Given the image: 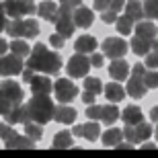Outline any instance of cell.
Wrapping results in <instances>:
<instances>
[{"label": "cell", "instance_id": "1", "mask_svg": "<svg viewBox=\"0 0 158 158\" xmlns=\"http://www.w3.org/2000/svg\"><path fill=\"white\" fill-rule=\"evenodd\" d=\"M27 66L33 68V70H37V72H43L47 76H52V74H58L62 70V58L56 52L47 49L45 43H37L29 53Z\"/></svg>", "mask_w": 158, "mask_h": 158}, {"label": "cell", "instance_id": "2", "mask_svg": "<svg viewBox=\"0 0 158 158\" xmlns=\"http://www.w3.org/2000/svg\"><path fill=\"white\" fill-rule=\"evenodd\" d=\"M53 111H56V105H53V101L49 99V94H33V99L27 103L29 119L41 123V125H45L47 121H52Z\"/></svg>", "mask_w": 158, "mask_h": 158}, {"label": "cell", "instance_id": "3", "mask_svg": "<svg viewBox=\"0 0 158 158\" xmlns=\"http://www.w3.org/2000/svg\"><path fill=\"white\" fill-rule=\"evenodd\" d=\"M6 33L10 37H25V39H31V37L39 35V25L33 19H12L10 23L6 25Z\"/></svg>", "mask_w": 158, "mask_h": 158}, {"label": "cell", "instance_id": "4", "mask_svg": "<svg viewBox=\"0 0 158 158\" xmlns=\"http://www.w3.org/2000/svg\"><path fill=\"white\" fill-rule=\"evenodd\" d=\"M53 25H56V29H58L60 35L64 37V39H68V37L76 31V25H74V8H68V6L60 4L58 17H56Z\"/></svg>", "mask_w": 158, "mask_h": 158}, {"label": "cell", "instance_id": "5", "mask_svg": "<svg viewBox=\"0 0 158 158\" xmlns=\"http://www.w3.org/2000/svg\"><path fill=\"white\" fill-rule=\"evenodd\" d=\"M4 10H6V17H12V19H23V17H29L37 10V6L33 0H4Z\"/></svg>", "mask_w": 158, "mask_h": 158}, {"label": "cell", "instance_id": "6", "mask_svg": "<svg viewBox=\"0 0 158 158\" xmlns=\"http://www.w3.org/2000/svg\"><path fill=\"white\" fill-rule=\"evenodd\" d=\"M93 66H90V58H86V53H74L70 60H68V66H66V72L70 78H84L88 74Z\"/></svg>", "mask_w": 158, "mask_h": 158}, {"label": "cell", "instance_id": "7", "mask_svg": "<svg viewBox=\"0 0 158 158\" xmlns=\"http://www.w3.org/2000/svg\"><path fill=\"white\" fill-rule=\"evenodd\" d=\"M101 49H103V56H107L111 60H119L129 52V43L125 39H121V37H107L103 41Z\"/></svg>", "mask_w": 158, "mask_h": 158}, {"label": "cell", "instance_id": "8", "mask_svg": "<svg viewBox=\"0 0 158 158\" xmlns=\"http://www.w3.org/2000/svg\"><path fill=\"white\" fill-rule=\"evenodd\" d=\"M23 68H25L23 58H19L15 53H2L0 56V76L4 78L17 76V74L23 72Z\"/></svg>", "mask_w": 158, "mask_h": 158}, {"label": "cell", "instance_id": "9", "mask_svg": "<svg viewBox=\"0 0 158 158\" xmlns=\"http://www.w3.org/2000/svg\"><path fill=\"white\" fill-rule=\"evenodd\" d=\"M53 93H56V99H58L60 103H70V101L76 99L78 86L70 78H60V80L53 82Z\"/></svg>", "mask_w": 158, "mask_h": 158}, {"label": "cell", "instance_id": "10", "mask_svg": "<svg viewBox=\"0 0 158 158\" xmlns=\"http://www.w3.org/2000/svg\"><path fill=\"white\" fill-rule=\"evenodd\" d=\"M0 90L10 99L12 105H21L25 99V93H23V86L19 84V82L15 80H4V82H0Z\"/></svg>", "mask_w": 158, "mask_h": 158}, {"label": "cell", "instance_id": "11", "mask_svg": "<svg viewBox=\"0 0 158 158\" xmlns=\"http://www.w3.org/2000/svg\"><path fill=\"white\" fill-rule=\"evenodd\" d=\"M76 109L70 107L68 103H62L60 107H56V111H53V121L62 123V125H70V123L76 121Z\"/></svg>", "mask_w": 158, "mask_h": 158}, {"label": "cell", "instance_id": "12", "mask_svg": "<svg viewBox=\"0 0 158 158\" xmlns=\"http://www.w3.org/2000/svg\"><path fill=\"white\" fill-rule=\"evenodd\" d=\"M94 21V12L86 6H76L74 8V25H76L78 29H88Z\"/></svg>", "mask_w": 158, "mask_h": 158}, {"label": "cell", "instance_id": "13", "mask_svg": "<svg viewBox=\"0 0 158 158\" xmlns=\"http://www.w3.org/2000/svg\"><path fill=\"white\" fill-rule=\"evenodd\" d=\"M29 84H31V93L33 94H49L53 90V82L49 80L47 74H43V76H33Z\"/></svg>", "mask_w": 158, "mask_h": 158}, {"label": "cell", "instance_id": "14", "mask_svg": "<svg viewBox=\"0 0 158 158\" xmlns=\"http://www.w3.org/2000/svg\"><path fill=\"white\" fill-rule=\"evenodd\" d=\"M109 76H111L113 80H117V82H123L125 78L129 76V64H127V62H123L121 58L113 60L111 66H109Z\"/></svg>", "mask_w": 158, "mask_h": 158}, {"label": "cell", "instance_id": "15", "mask_svg": "<svg viewBox=\"0 0 158 158\" xmlns=\"http://www.w3.org/2000/svg\"><path fill=\"white\" fill-rule=\"evenodd\" d=\"M6 123H10V125H17V123H27L29 121V113H27V107H21V105H12L10 111L4 115Z\"/></svg>", "mask_w": 158, "mask_h": 158}, {"label": "cell", "instance_id": "16", "mask_svg": "<svg viewBox=\"0 0 158 158\" xmlns=\"http://www.w3.org/2000/svg\"><path fill=\"white\" fill-rule=\"evenodd\" d=\"M146 84L142 80V76H129V82H127V88H125V93L131 97V99H142L144 94H146Z\"/></svg>", "mask_w": 158, "mask_h": 158}, {"label": "cell", "instance_id": "17", "mask_svg": "<svg viewBox=\"0 0 158 158\" xmlns=\"http://www.w3.org/2000/svg\"><path fill=\"white\" fill-rule=\"evenodd\" d=\"M58 8H60V6L56 4L53 0H43V2L37 6V15H39L43 21L53 23V21H56V17H58Z\"/></svg>", "mask_w": 158, "mask_h": 158}, {"label": "cell", "instance_id": "18", "mask_svg": "<svg viewBox=\"0 0 158 158\" xmlns=\"http://www.w3.org/2000/svg\"><path fill=\"white\" fill-rule=\"evenodd\" d=\"M129 47L135 56H146L148 52H152V41L146 39V37H140V35H134L131 41H129Z\"/></svg>", "mask_w": 158, "mask_h": 158}, {"label": "cell", "instance_id": "19", "mask_svg": "<svg viewBox=\"0 0 158 158\" xmlns=\"http://www.w3.org/2000/svg\"><path fill=\"white\" fill-rule=\"evenodd\" d=\"M135 35L140 37H146V39H156L158 37V27L154 23H150V21H138V25H135Z\"/></svg>", "mask_w": 158, "mask_h": 158}, {"label": "cell", "instance_id": "20", "mask_svg": "<svg viewBox=\"0 0 158 158\" xmlns=\"http://www.w3.org/2000/svg\"><path fill=\"white\" fill-rule=\"evenodd\" d=\"M103 93H105V97L109 99V103H119V101H123V97H125V90H123V86L117 80L109 82L107 86H103Z\"/></svg>", "mask_w": 158, "mask_h": 158}, {"label": "cell", "instance_id": "21", "mask_svg": "<svg viewBox=\"0 0 158 158\" xmlns=\"http://www.w3.org/2000/svg\"><path fill=\"white\" fill-rule=\"evenodd\" d=\"M74 49L78 53H93L97 49V39L93 35H80L74 41Z\"/></svg>", "mask_w": 158, "mask_h": 158}, {"label": "cell", "instance_id": "22", "mask_svg": "<svg viewBox=\"0 0 158 158\" xmlns=\"http://www.w3.org/2000/svg\"><path fill=\"white\" fill-rule=\"evenodd\" d=\"M121 119L125 123H129V125H138L140 121H144V113H142V109L138 105H129V107L123 109Z\"/></svg>", "mask_w": 158, "mask_h": 158}, {"label": "cell", "instance_id": "23", "mask_svg": "<svg viewBox=\"0 0 158 158\" xmlns=\"http://www.w3.org/2000/svg\"><path fill=\"white\" fill-rule=\"evenodd\" d=\"M8 49H10V53H15L19 58H29V53H31V47L21 37H12V41L8 43Z\"/></svg>", "mask_w": 158, "mask_h": 158}, {"label": "cell", "instance_id": "24", "mask_svg": "<svg viewBox=\"0 0 158 158\" xmlns=\"http://www.w3.org/2000/svg\"><path fill=\"white\" fill-rule=\"evenodd\" d=\"M119 117H121V113H119V109L115 107V103H109V105L101 107V121H103V123L113 125Z\"/></svg>", "mask_w": 158, "mask_h": 158}, {"label": "cell", "instance_id": "25", "mask_svg": "<svg viewBox=\"0 0 158 158\" xmlns=\"http://www.w3.org/2000/svg\"><path fill=\"white\" fill-rule=\"evenodd\" d=\"M123 140V129L109 127L107 131H103V144L107 148H117V144Z\"/></svg>", "mask_w": 158, "mask_h": 158}, {"label": "cell", "instance_id": "26", "mask_svg": "<svg viewBox=\"0 0 158 158\" xmlns=\"http://www.w3.org/2000/svg\"><path fill=\"white\" fill-rule=\"evenodd\" d=\"M125 15L129 19H134V23L142 21L144 19V6H142L140 0H129V2H125Z\"/></svg>", "mask_w": 158, "mask_h": 158}, {"label": "cell", "instance_id": "27", "mask_svg": "<svg viewBox=\"0 0 158 158\" xmlns=\"http://www.w3.org/2000/svg\"><path fill=\"white\" fill-rule=\"evenodd\" d=\"M6 148H33L35 142L31 140L29 135H19V134H12L8 140L4 142Z\"/></svg>", "mask_w": 158, "mask_h": 158}, {"label": "cell", "instance_id": "28", "mask_svg": "<svg viewBox=\"0 0 158 158\" xmlns=\"http://www.w3.org/2000/svg\"><path fill=\"white\" fill-rule=\"evenodd\" d=\"M101 135V127H99V123L97 121H90L88 123H82V138L88 142H97V138Z\"/></svg>", "mask_w": 158, "mask_h": 158}, {"label": "cell", "instance_id": "29", "mask_svg": "<svg viewBox=\"0 0 158 158\" xmlns=\"http://www.w3.org/2000/svg\"><path fill=\"white\" fill-rule=\"evenodd\" d=\"M72 144H74L72 131H58L53 135V148H72Z\"/></svg>", "mask_w": 158, "mask_h": 158}, {"label": "cell", "instance_id": "30", "mask_svg": "<svg viewBox=\"0 0 158 158\" xmlns=\"http://www.w3.org/2000/svg\"><path fill=\"white\" fill-rule=\"evenodd\" d=\"M25 135H29L33 142H39L41 138H43L41 123H37V121H27V123H25Z\"/></svg>", "mask_w": 158, "mask_h": 158}, {"label": "cell", "instance_id": "31", "mask_svg": "<svg viewBox=\"0 0 158 158\" xmlns=\"http://www.w3.org/2000/svg\"><path fill=\"white\" fill-rule=\"evenodd\" d=\"M115 27H117V33H121V35H129L131 29H134V19H129L127 15H125V17H117Z\"/></svg>", "mask_w": 158, "mask_h": 158}, {"label": "cell", "instance_id": "32", "mask_svg": "<svg viewBox=\"0 0 158 158\" xmlns=\"http://www.w3.org/2000/svg\"><path fill=\"white\" fill-rule=\"evenodd\" d=\"M154 134V129H152V125L150 123H146V121H140L138 125H135V135H138V142H146L150 135Z\"/></svg>", "mask_w": 158, "mask_h": 158}, {"label": "cell", "instance_id": "33", "mask_svg": "<svg viewBox=\"0 0 158 158\" xmlns=\"http://www.w3.org/2000/svg\"><path fill=\"white\" fill-rule=\"evenodd\" d=\"M142 80H144L146 88H158V72H156V68L146 70V72H144V76H142Z\"/></svg>", "mask_w": 158, "mask_h": 158}, {"label": "cell", "instance_id": "34", "mask_svg": "<svg viewBox=\"0 0 158 158\" xmlns=\"http://www.w3.org/2000/svg\"><path fill=\"white\" fill-rule=\"evenodd\" d=\"M84 90H88V93H94V94H99L101 90H103V80H99V78H90V76H86V78H84Z\"/></svg>", "mask_w": 158, "mask_h": 158}, {"label": "cell", "instance_id": "35", "mask_svg": "<svg viewBox=\"0 0 158 158\" xmlns=\"http://www.w3.org/2000/svg\"><path fill=\"white\" fill-rule=\"evenodd\" d=\"M144 17L158 19V0H146V6H144Z\"/></svg>", "mask_w": 158, "mask_h": 158}, {"label": "cell", "instance_id": "36", "mask_svg": "<svg viewBox=\"0 0 158 158\" xmlns=\"http://www.w3.org/2000/svg\"><path fill=\"white\" fill-rule=\"evenodd\" d=\"M123 138H125L129 144H140V142H138V135H135V125L125 123V127H123Z\"/></svg>", "mask_w": 158, "mask_h": 158}, {"label": "cell", "instance_id": "37", "mask_svg": "<svg viewBox=\"0 0 158 158\" xmlns=\"http://www.w3.org/2000/svg\"><path fill=\"white\" fill-rule=\"evenodd\" d=\"M84 115H86L88 119H93V121H99V119H101V107L94 105V103H93V105H88L86 111H84Z\"/></svg>", "mask_w": 158, "mask_h": 158}, {"label": "cell", "instance_id": "38", "mask_svg": "<svg viewBox=\"0 0 158 158\" xmlns=\"http://www.w3.org/2000/svg\"><path fill=\"white\" fill-rule=\"evenodd\" d=\"M10 107H12L10 99H8V97H6V94L0 90V115H6V113L10 111Z\"/></svg>", "mask_w": 158, "mask_h": 158}, {"label": "cell", "instance_id": "39", "mask_svg": "<svg viewBox=\"0 0 158 158\" xmlns=\"http://www.w3.org/2000/svg\"><path fill=\"white\" fill-rule=\"evenodd\" d=\"M101 21H103L105 25L115 23V21H117V12H115V10H111V8H107V10H103V12H101Z\"/></svg>", "mask_w": 158, "mask_h": 158}, {"label": "cell", "instance_id": "40", "mask_svg": "<svg viewBox=\"0 0 158 158\" xmlns=\"http://www.w3.org/2000/svg\"><path fill=\"white\" fill-rule=\"evenodd\" d=\"M146 66L148 68H158V52H148L146 53Z\"/></svg>", "mask_w": 158, "mask_h": 158}, {"label": "cell", "instance_id": "41", "mask_svg": "<svg viewBox=\"0 0 158 158\" xmlns=\"http://www.w3.org/2000/svg\"><path fill=\"white\" fill-rule=\"evenodd\" d=\"M12 134H15V129L10 127V123H0V138H2L4 142L8 140Z\"/></svg>", "mask_w": 158, "mask_h": 158}, {"label": "cell", "instance_id": "42", "mask_svg": "<svg viewBox=\"0 0 158 158\" xmlns=\"http://www.w3.org/2000/svg\"><path fill=\"white\" fill-rule=\"evenodd\" d=\"M49 45H52V47H56V49L64 47V37L60 35V33H53V35L49 37Z\"/></svg>", "mask_w": 158, "mask_h": 158}, {"label": "cell", "instance_id": "43", "mask_svg": "<svg viewBox=\"0 0 158 158\" xmlns=\"http://www.w3.org/2000/svg\"><path fill=\"white\" fill-rule=\"evenodd\" d=\"M109 4H111V0H93V8H94V10H99V12L107 10Z\"/></svg>", "mask_w": 158, "mask_h": 158}, {"label": "cell", "instance_id": "44", "mask_svg": "<svg viewBox=\"0 0 158 158\" xmlns=\"http://www.w3.org/2000/svg\"><path fill=\"white\" fill-rule=\"evenodd\" d=\"M6 25H8V19H6V10H4V4L0 2V33L6 31Z\"/></svg>", "mask_w": 158, "mask_h": 158}, {"label": "cell", "instance_id": "45", "mask_svg": "<svg viewBox=\"0 0 158 158\" xmlns=\"http://www.w3.org/2000/svg\"><path fill=\"white\" fill-rule=\"evenodd\" d=\"M103 60H105V56L93 52V56H90V66H93V68H101V66H103Z\"/></svg>", "mask_w": 158, "mask_h": 158}, {"label": "cell", "instance_id": "46", "mask_svg": "<svg viewBox=\"0 0 158 158\" xmlns=\"http://www.w3.org/2000/svg\"><path fill=\"white\" fill-rule=\"evenodd\" d=\"M144 72H146V64H134L131 66V74L134 76H144Z\"/></svg>", "mask_w": 158, "mask_h": 158}, {"label": "cell", "instance_id": "47", "mask_svg": "<svg viewBox=\"0 0 158 158\" xmlns=\"http://www.w3.org/2000/svg\"><path fill=\"white\" fill-rule=\"evenodd\" d=\"M80 99H82V103H86V105H93L94 99H97V94H94V93H88V90H84Z\"/></svg>", "mask_w": 158, "mask_h": 158}, {"label": "cell", "instance_id": "48", "mask_svg": "<svg viewBox=\"0 0 158 158\" xmlns=\"http://www.w3.org/2000/svg\"><path fill=\"white\" fill-rule=\"evenodd\" d=\"M33 72H35L33 68H29V66H25V68H23V72H21V76H23V80H25V82H31V78L35 76Z\"/></svg>", "mask_w": 158, "mask_h": 158}, {"label": "cell", "instance_id": "49", "mask_svg": "<svg viewBox=\"0 0 158 158\" xmlns=\"http://www.w3.org/2000/svg\"><path fill=\"white\" fill-rule=\"evenodd\" d=\"M109 8H111V10H115V12H119L121 8H125V0H111Z\"/></svg>", "mask_w": 158, "mask_h": 158}, {"label": "cell", "instance_id": "50", "mask_svg": "<svg viewBox=\"0 0 158 158\" xmlns=\"http://www.w3.org/2000/svg\"><path fill=\"white\" fill-rule=\"evenodd\" d=\"M62 6H68V8H76V6L82 4V0H60Z\"/></svg>", "mask_w": 158, "mask_h": 158}, {"label": "cell", "instance_id": "51", "mask_svg": "<svg viewBox=\"0 0 158 158\" xmlns=\"http://www.w3.org/2000/svg\"><path fill=\"white\" fill-rule=\"evenodd\" d=\"M150 119H152V121H156V123H158V105H156V107H152V109H150Z\"/></svg>", "mask_w": 158, "mask_h": 158}, {"label": "cell", "instance_id": "52", "mask_svg": "<svg viewBox=\"0 0 158 158\" xmlns=\"http://www.w3.org/2000/svg\"><path fill=\"white\" fill-rule=\"evenodd\" d=\"M6 52H8V43L0 37V56H2V53H6Z\"/></svg>", "mask_w": 158, "mask_h": 158}, {"label": "cell", "instance_id": "53", "mask_svg": "<svg viewBox=\"0 0 158 158\" xmlns=\"http://www.w3.org/2000/svg\"><path fill=\"white\" fill-rule=\"evenodd\" d=\"M74 131V135H78V138H82V125H76V127L72 129Z\"/></svg>", "mask_w": 158, "mask_h": 158}, {"label": "cell", "instance_id": "54", "mask_svg": "<svg viewBox=\"0 0 158 158\" xmlns=\"http://www.w3.org/2000/svg\"><path fill=\"white\" fill-rule=\"evenodd\" d=\"M142 144H144V148H146V150H154V148H156L152 142H142Z\"/></svg>", "mask_w": 158, "mask_h": 158}, {"label": "cell", "instance_id": "55", "mask_svg": "<svg viewBox=\"0 0 158 158\" xmlns=\"http://www.w3.org/2000/svg\"><path fill=\"white\" fill-rule=\"evenodd\" d=\"M152 49H154V52H158V37H156V39H152Z\"/></svg>", "mask_w": 158, "mask_h": 158}, {"label": "cell", "instance_id": "56", "mask_svg": "<svg viewBox=\"0 0 158 158\" xmlns=\"http://www.w3.org/2000/svg\"><path fill=\"white\" fill-rule=\"evenodd\" d=\"M154 134H156V138H158V127H156V129H154Z\"/></svg>", "mask_w": 158, "mask_h": 158}]
</instances>
